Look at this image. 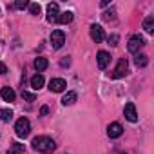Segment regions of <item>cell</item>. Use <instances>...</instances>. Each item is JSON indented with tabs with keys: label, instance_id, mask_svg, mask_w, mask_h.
Returning a JSON list of instances; mask_svg holds the SVG:
<instances>
[{
	"label": "cell",
	"instance_id": "1",
	"mask_svg": "<svg viewBox=\"0 0 154 154\" xmlns=\"http://www.w3.org/2000/svg\"><path fill=\"white\" fill-rule=\"evenodd\" d=\"M33 149L35 150H38L40 154H51L54 149H56V143H54V140L53 138H49V136H36V138H33Z\"/></svg>",
	"mask_w": 154,
	"mask_h": 154
},
{
	"label": "cell",
	"instance_id": "2",
	"mask_svg": "<svg viewBox=\"0 0 154 154\" xmlns=\"http://www.w3.org/2000/svg\"><path fill=\"white\" fill-rule=\"evenodd\" d=\"M15 132H17L18 138H27V136H29V132H31V123H29V120H27L26 116H22L20 120H17V123H15Z\"/></svg>",
	"mask_w": 154,
	"mask_h": 154
},
{
	"label": "cell",
	"instance_id": "3",
	"mask_svg": "<svg viewBox=\"0 0 154 154\" xmlns=\"http://www.w3.org/2000/svg\"><path fill=\"white\" fill-rule=\"evenodd\" d=\"M127 72H129V62H127V58H120L118 65L111 72V78H123Z\"/></svg>",
	"mask_w": 154,
	"mask_h": 154
},
{
	"label": "cell",
	"instance_id": "4",
	"mask_svg": "<svg viewBox=\"0 0 154 154\" xmlns=\"http://www.w3.org/2000/svg\"><path fill=\"white\" fill-rule=\"evenodd\" d=\"M63 44H65V33L62 29H54L51 33V45H53V49H62Z\"/></svg>",
	"mask_w": 154,
	"mask_h": 154
},
{
	"label": "cell",
	"instance_id": "5",
	"mask_svg": "<svg viewBox=\"0 0 154 154\" xmlns=\"http://www.w3.org/2000/svg\"><path fill=\"white\" fill-rule=\"evenodd\" d=\"M143 45H145V40L140 35H134V36H131V40L127 44V49H129V53H138Z\"/></svg>",
	"mask_w": 154,
	"mask_h": 154
},
{
	"label": "cell",
	"instance_id": "6",
	"mask_svg": "<svg viewBox=\"0 0 154 154\" xmlns=\"http://www.w3.org/2000/svg\"><path fill=\"white\" fill-rule=\"evenodd\" d=\"M89 35H91V38H93L96 44H100V42H103V40H105L103 27H102V26H98V24H93V26H91V29H89Z\"/></svg>",
	"mask_w": 154,
	"mask_h": 154
},
{
	"label": "cell",
	"instance_id": "7",
	"mask_svg": "<svg viewBox=\"0 0 154 154\" xmlns=\"http://www.w3.org/2000/svg\"><path fill=\"white\" fill-rule=\"evenodd\" d=\"M65 87H67V84H65L63 78H53V80L49 82V91H51V93H62Z\"/></svg>",
	"mask_w": 154,
	"mask_h": 154
},
{
	"label": "cell",
	"instance_id": "8",
	"mask_svg": "<svg viewBox=\"0 0 154 154\" xmlns=\"http://www.w3.org/2000/svg\"><path fill=\"white\" fill-rule=\"evenodd\" d=\"M123 114H125V118L129 120V122H138V112H136V107H134V103L132 102H129V103H125V109H123Z\"/></svg>",
	"mask_w": 154,
	"mask_h": 154
},
{
	"label": "cell",
	"instance_id": "9",
	"mask_svg": "<svg viewBox=\"0 0 154 154\" xmlns=\"http://www.w3.org/2000/svg\"><path fill=\"white\" fill-rule=\"evenodd\" d=\"M58 15H60L58 4H56V2L47 4V20H49V22H56V20H58Z\"/></svg>",
	"mask_w": 154,
	"mask_h": 154
},
{
	"label": "cell",
	"instance_id": "10",
	"mask_svg": "<svg viewBox=\"0 0 154 154\" xmlns=\"http://www.w3.org/2000/svg\"><path fill=\"white\" fill-rule=\"evenodd\" d=\"M107 134H109V138H120L123 134V127L118 122H114V123H111L107 127Z\"/></svg>",
	"mask_w": 154,
	"mask_h": 154
},
{
	"label": "cell",
	"instance_id": "11",
	"mask_svg": "<svg viewBox=\"0 0 154 154\" xmlns=\"http://www.w3.org/2000/svg\"><path fill=\"white\" fill-rule=\"evenodd\" d=\"M96 62H98V67H100V69H107V65H109V62H111V54H109L107 51H100L98 56H96Z\"/></svg>",
	"mask_w": 154,
	"mask_h": 154
},
{
	"label": "cell",
	"instance_id": "12",
	"mask_svg": "<svg viewBox=\"0 0 154 154\" xmlns=\"http://www.w3.org/2000/svg\"><path fill=\"white\" fill-rule=\"evenodd\" d=\"M44 84H45V80H44V74H35L33 78H31V87L35 89V91H38V89H42L44 87Z\"/></svg>",
	"mask_w": 154,
	"mask_h": 154
},
{
	"label": "cell",
	"instance_id": "13",
	"mask_svg": "<svg viewBox=\"0 0 154 154\" xmlns=\"http://www.w3.org/2000/svg\"><path fill=\"white\" fill-rule=\"evenodd\" d=\"M0 96L4 98V102H15V98H17V94H15V91H13L11 87H2Z\"/></svg>",
	"mask_w": 154,
	"mask_h": 154
},
{
	"label": "cell",
	"instance_id": "14",
	"mask_svg": "<svg viewBox=\"0 0 154 154\" xmlns=\"http://www.w3.org/2000/svg\"><path fill=\"white\" fill-rule=\"evenodd\" d=\"M76 98H78V96H76V93H74V91H69L67 94H63L62 103H63V105H72V103L76 102Z\"/></svg>",
	"mask_w": 154,
	"mask_h": 154
},
{
	"label": "cell",
	"instance_id": "15",
	"mask_svg": "<svg viewBox=\"0 0 154 154\" xmlns=\"http://www.w3.org/2000/svg\"><path fill=\"white\" fill-rule=\"evenodd\" d=\"M72 18H74V15H72L71 11H63V13L58 15V20H56V22H60V24H69V22H72Z\"/></svg>",
	"mask_w": 154,
	"mask_h": 154
},
{
	"label": "cell",
	"instance_id": "16",
	"mask_svg": "<svg viewBox=\"0 0 154 154\" xmlns=\"http://www.w3.org/2000/svg\"><path fill=\"white\" fill-rule=\"evenodd\" d=\"M47 65H49V62H47L45 58H42V56L35 60V69H36L38 72H42V71H45V69H47Z\"/></svg>",
	"mask_w": 154,
	"mask_h": 154
},
{
	"label": "cell",
	"instance_id": "17",
	"mask_svg": "<svg viewBox=\"0 0 154 154\" xmlns=\"http://www.w3.org/2000/svg\"><path fill=\"white\" fill-rule=\"evenodd\" d=\"M143 29H145L149 35L154 31V17H152V15H150V17H147V18L143 20Z\"/></svg>",
	"mask_w": 154,
	"mask_h": 154
},
{
	"label": "cell",
	"instance_id": "18",
	"mask_svg": "<svg viewBox=\"0 0 154 154\" xmlns=\"http://www.w3.org/2000/svg\"><path fill=\"white\" fill-rule=\"evenodd\" d=\"M27 8H29V13H31V15H35V17H40V15H42V8H40V4L31 2Z\"/></svg>",
	"mask_w": 154,
	"mask_h": 154
},
{
	"label": "cell",
	"instance_id": "19",
	"mask_svg": "<svg viewBox=\"0 0 154 154\" xmlns=\"http://www.w3.org/2000/svg\"><path fill=\"white\" fill-rule=\"evenodd\" d=\"M8 154H24V145L22 143H13L8 150Z\"/></svg>",
	"mask_w": 154,
	"mask_h": 154
},
{
	"label": "cell",
	"instance_id": "20",
	"mask_svg": "<svg viewBox=\"0 0 154 154\" xmlns=\"http://www.w3.org/2000/svg\"><path fill=\"white\" fill-rule=\"evenodd\" d=\"M13 118V111L11 109H0V120L2 122H9Z\"/></svg>",
	"mask_w": 154,
	"mask_h": 154
},
{
	"label": "cell",
	"instance_id": "21",
	"mask_svg": "<svg viewBox=\"0 0 154 154\" xmlns=\"http://www.w3.org/2000/svg\"><path fill=\"white\" fill-rule=\"evenodd\" d=\"M134 62H136V65H138V67H145V65H147V62H149V58H147V54H136Z\"/></svg>",
	"mask_w": 154,
	"mask_h": 154
},
{
	"label": "cell",
	"instance_id": "22",
	"mask_svg": "<svg viewBox=\"0 0 154 154\" xmlns=\"http://www.w3.org/2000/svg\"><path fill=\"white\" fill-rule=\"evenodd\" d=\"M114 15H116V11H114V9H111V11H105V13H103L102 17H103V20H107V22H111V20H114V18H116Z\"/></svg>",
	"mask_w": 154,
	"mask_h": 154
},
{
	"label": "cell",
	"instance_id": "23",
	"mask_svg": "<svg viewBox=\"0 0 154 154\" xmlns=\"http://www.w3.org/2000/svg\"><path fill=\"white\" fill-rule=\"evenodd\" d=\"M22 98L27 100V102H35V100H36V96H35L33 93H27V91H22Z\"/></svg>",
	"mask_w": 154,
	"mask_h": 154
},
{
	"label": "cell",
	"instance_id": "24",
	"mask_svg": "<svg viewBox=\"0 0 154 154\" xmlns=\"http://www.w3.org/2000/svg\"><path fill=\"white\" fill-rule=\"evenodd\" d=\"M27 6H29L27 0H18V2L15 4V8H17V9H24V8H27Z\"/></svg>",
	"mask_w": 154,
	"mask_h": 154
},
{
	"label": "cell",
	"instance_id": "25",
	"mask_svg": "<svg viewBox=\"0 0 154 154\" xmlns=\"http://www.w3.org/2000/svg\"><path fill=\"white\" fill-rule=\"evenodd\" d=\"M60 65H62V67H69V65H71V58H69V56H63V58L60 60Z\"/></svg>",
	"mask_w": 154,
	"mask_h": 154
},
{
	"label": "cell",
	"instance_id": "26",
	"mask_svg": "<svg viewBox=\"0 0 154 154\" xmlns=\"http://www.w3.org/2000/svg\"><path fill=\"white\" fill-rule=\"evenodd\" d=\"M118 40H120L118 35H111V36H109V44H111V45H118Z\"/></svg>",
	"mask_w": 154,
	"mask_h": 154
},
{
	"label": "cell",
	"instance_id": "27",
	"mask_svg": "<svg viewBox=\"0 0 154 154\" xmlns=\"http://www.w3.org/2000/svg\"><path fill=\"white\" fill-rule=\"evenodd\" d=\"M8 72V67H6V63L4 62H0V74H6Z\"/></svg>",
	"mask_w": 154,
	"mask_h": 154
},
{
	"label": "cell",
	"instance_id": "28",
	"mask_svg": "<svg viewBox=\"0 0 154 154\" xmlns=\"http://www.w3.org/2000/svg\"><path fill=\"white\" fill-rule=\"evenodd\" d=\"M47 112H49V109H47V107H42V111H40V114H42V116H45Z\"/></svg>",
	"mask_w": 154,
	"mask_h": 154
}]
</instances>
